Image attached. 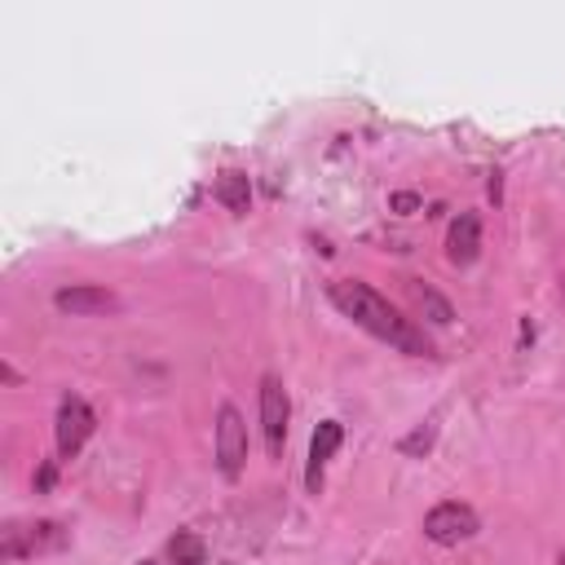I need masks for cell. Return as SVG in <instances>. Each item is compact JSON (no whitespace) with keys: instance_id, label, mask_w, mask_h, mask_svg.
Wrapping results in <instances>:
<instances>
[{"instance_id":"7c38bea8","label":"cell","mask_w":565,"mask_h":565,"mask_svg":"<svg viewBox=\"0 0 565 565\" xmlns=\"http://www.w3.org/2000/svg\"><path fill=\"white\" fill-rule=\"evenodd\" d=\"M406 291L415 296V305H419V309H428V318H433L437 327H446V322L455 318V313H450V305H446V300H441L433 287H424L419 278H406Z\"/></svg>"},{"instance_id":"5b68a950","label":"cell","mask_w":565,"mask_h":565,"mask_svg":"<svg viewBox=\"0 0 565 565\" xmlns=\"http://www.w3.org/2000/svg\"><path fill=\"white\" fill-rule=\"evenodd\" d=\"M477 530H481L477 512H472L468 503H459V499H446V503L428 508V516H424V534H428L437 547H455V543L472 539Z\"/></svg>"},{"instance_id":"277c9868","label":"cell","mask_w":565,"mask_h":565,"mask_svg":"<svg viewBox=\"0 0 565 565\" xmlns=\"http://www.w3.org/2000/svg\"><path fill=\"white\" fill-rule=\"evenodd\" d=\"M243 463H247V424H243V415L225 402V406L216 411V468H221L225 481H238Z\"/></svg>"},{"instance_id":"6da1fadb","label":"cell","mask_w":565,"mask_h":565,"mask_svg":"<svg viewBox=\"0 0 565 565\" xmlns=\"http://www.w3.org/2000/svg\"><path fill=\"white\" fill-rule=\"evenodd\" d=\"M327 296H331V305H335L344 318H353L362 331H371V335L384 340L388 349L411 353V358H428V353H433L428 335H424L411 318H402V313H397L380 291H371L366 282H358V278H335V282L327 287Z\"/></svg>"},{"instance_id":"3957f363","label":"cell","mask_w":565,"mask_h":565,"mask_svg":"<svg viewBox=\"0 0 565 565\" xmlns=\"http://www.w3.org/2000/svg\"><path fill=\"white\" fill-rule=\"evenodd\" d=\"M287 419H291V397L282 388L278 375H260V433H265V450L278 459L287 446Z\"/></svg>"},{"instance_id":"30bf717a","label":"cell","mask_w":565,"mask_h":565,"mask_svg":"<svg viewBox=\"0 0 565 565\" xmlns=\"http://www.w3.org/2000/svg\"><path fill=\"white\" fill-rule=\"evenodd\" d=\"M216 199H221L234 216H243V212L252 207V181H247V172H243V168H225V172L216 177Z\"/></svg>"},{"instance_id":"8fae6325","label":"cell","mask_w":565,"mask_h":565,"mask_svg":"<svg viewBox=\"0 0 565 565\" xmlns=\"http://www.w3.org/2000/svg\"><path fill=\"white\" fill-rule=\"evenodd\" d=\"M168 556H172L177 565H207V543H203V534H194V530H177V534L168 539Z\"/></svg>"},{"instance_id":"4fadbf2b","label":"cell","mask_w":565,"mask_h":565,"mask_svg":"<svg viewBox=\"0 0 565 565\" xmlns=\"http://www.w3.org/2000/svg\"><path fill=\"white\" fill-rule=\"evenodd\" d=\"M433 437H437V428H433V424H419L411 437L397 441V450H402V455H424V450L433 446Z\"/></svg>"},{"instance_id":"5bb4252c","label":"cell","mask_w":565,"mask_h":565,"mask_svg":"<svg viewBox=\"0 0 565 565\" xmlns=\"http://www.w3.org/2000/svg\"><path fill=\"white\" fill-rule=\"evenodd\" d=\"M388 207H393L397 216H406V212L419 207V194H415V190H397V194H388Z\"/></svg>"},{"instance_id":"ba28073f","label":"cell","mask_w":565,"mask_h":565,"mask_svg":"<svg viewBox=\"0 0 565 565\" xmlns=\"http://www.w3.org/2000/svg\"><path fill=\"white\" fill-rule=\"evenodd\" d=\"M344 441V428L340 419H322L309 437V463H305V486L309 494H322V472H327V459L335 455V446Z\"/></svg>"},{"instance_id":"9c48e42d","label":"cell","mask_w":565,"mask_h":565,"mask_svg":"<svg viewBox=\"0 0 565 565\" xmlns=\"http://www.w3.org/2000/svg\"><path fill=\"white\" fill-rule=\"evenodd\" d=\"M477 252H481V216L477 212H459L455 221H450V234H446V256H450V265H472L477 260Z\"/></svg>"},{"instance_id":"52a82bcc","label":"cell","mask_w":565,"mask_h":565,"mask_svg":"<svg viewBox=\"0 0 565 565\" xmlns=\"http://www.w3.org/2000/svg\"><path fill=\"white\" fill-rule=\"evenodd\" d=\"M53 305L71 318H88V313H115L119 309V296L110 287H97V282H75V287H62L53 296Z\"/></svg>"},{"instance_id":"8992f818","label":"cell","mask_w":565,"mask_h":565,"mask_svg":"<svg viewBox=\"0 0 565 565\" xmlns=\"http://www.w3.org/2000/svg\"><path fill=\"white\" fill-rule=\"evenodd\" d=\"M93 406L84 397H62L57 402V424H53V441L62 459H75L84 450V441L93 437Z\"/></svg>"},{"instance_id":"9a60e30c","label":"cell","mask_w":565,"mask_h":565,"mask_svg":"<svg viewBox=\"0 0 565 565\" xmlns=\"http://www.w3.org/2000/svg\"><path fill=\"white\" fill-rule=\"evenodd\" d=\"M141 565H159V561H141Z\"/></svg>"},{"instance_id":"7a4b0ae2","label":"cell","mask_w":565,"mask_h":565,"mask_svg":"<svg viewBox=\"0 0 565 565\" xmlns=\"http://www.w3.org/2000/svg\"><path fill=\"white\" fill-rule=\"evenodd\" d=\"M66 543V530L57 521H26V525H4L0 534V556L4 561H22V556H35V552H53Z\"/></svg>"}]
</instances>
